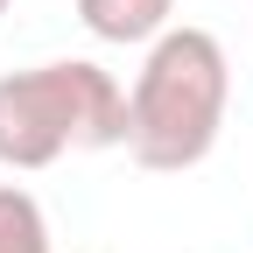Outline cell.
<instances>
[{
	"label": "cell",
	"instance_id": "1",
	"mask_svg": "<svg viewBox=\"0 0 253 253\" xmlns=\"http://www.w3.org/2000/svg\"><path fill=\"white\" fill-rule=\"evenodd\" d=\"M232 113V63L225 42L197 21H176L148 42L126 84V155L155 176H183L225 134Z\"/></svg>",
	"mask_w": 253,
	"mask_h": 253
},
{
	"label": "cell",
	"instance_id": "2",
	"mask_svg": "<svg viewBox=\"0 0 253 253\" xmlns=\"http://www.w3.org/2000/svg\"><path fill=\"white\" fill-rule=\"evenodd\" d=\"M71 148H126V84L91 56L0 78V169H49Z\"/></svg>",
	"mask_w": 253,
	"mask_h": 253
},
{
	"label": "cell",
	"instance_id": "3",
	"mask_svg": "<svg viewBox=\"0 0 253 253\" xmlns=\"http://www.w3.org/2000/svg\"><path fill=\"white\" fill-rule=\"evenodd\" d=\"M78 21H84L99 42L148 49L162 28H176V0H78Z\"/></svg>",
	"mask_w": 253,
	"mask_h": 253
},
{
	"label": "cell",
	"instance_id": "4",
	"mask_svg": "<svg viewBox=\"0 0 253 253\" xmlns=\"http://www.w3.org/2000/svg\"><path fill=\"white\" fill-rule=\"evenodd\" d=\"M0 253H49V218L21 183H0Z\"/></svg>",
	"mask_w": 253,
	"mask_h": 253
},
{
	"label": "cell",
	"instance_id": "5",
	"mask_svg": "<svg viewBox=\"0 0 253 253\" xmlns=\"http://www.w3.org/2000/svg\"><path fill=\"white\" fill-rule=\"evenodd\" d=\"M7 7H14V0H0V14H7Z\"/></svg>",
	"mask_w": 253,
	"mask_h": 253
}]
</instances>
